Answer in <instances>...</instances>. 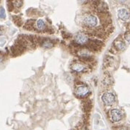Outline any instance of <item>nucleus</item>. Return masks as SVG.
I'll use <instances>...</instances> for the list:
<instances>
[{"instance_id":"1","label":"nucleus","mask_w":130,"mask_h":130,"mask_svg":"<svg viewBox=\"0 0 130 130\" xmlns=\"http://www.w3.org/2000/svg\"><path fill=\"white\" fill-rule=\"evenodd\" d=\"M98 21H99L98 18L96 15L90 14L84 18L83 23L85 24V26L90 27V28H93L98 25Z\"/></svg>"},{"instance_id":"2","label":"nucleus","mask_w":130,"mask_h":130,"mask_svg":"<svg viewBox=\"0 0 130 130\" xmlns=\"http://www.w3.org/2000/svg\"><path fill=\"white\" fill-rule=\"evenodd\" d=\"M101 100L107 106H110L115 102V96L111 92H105L101 96Z\"/></svg>"},{"instance_id":"3","label":"nucleus","mask_w":130,"mask_h":130,"mask_svg":"<svg viewBox=\"0 0 130 130\" xmlns=\"http://www.w3.org/2000/svg\"><path fill=\"white\" fill-rule=\"evenodd\" d=\"M110 118L112 122H118L122 119V117H123L122 112L118 109L111 110L110 112Z\"/></svg>"},{"instance_id":"4","label":"nucleus","mask_w":130,"mask_h":130,"mask_svg":"<svg viewBox=\"0 0 130 130\" xmlns=\"http://www.w3.org/2000/svg\"><path fill=\"white\" fill-rule=\"evenodd\" d=\"M75 41L79 45H85L88 42V37L84 33H78L75 37Z\"/></svg>"},{"instance_id":"5","label":"nucleus","mask_w":130,"mask_h":130,"mask_svg":"<svg viewBox=\"0 0 130 130\" xmlns=\"http://www.w3.org/2000/svg\"><path fill=\"white\" fill-rule=\"evenodd\" d=\"M118 16L122 21H127L130 18V13L126 9H120L118 10Z\"/></svg>"},{"instance_id":"6","label":"nucleus","mask_w":130,"mask_h":130,"mask_svg":"<svg viewBox=\"0 0 130 130\" xmlns=\"http://www.w3.org/2000/svg\"><path fill=\"white\" fill-rule=\"evenodd\" d=\"M89 93V89L85 86H81L78 87L76 91V94L79 96H85Z\"/></svg>"},{"instance_id":"7","label":"nucleus","mask_w":130,"mask_h":130,"mask_svg":"<svg viewBox=\"0 0 130 130\" xmlns=\"http://www.w3.org/2000/svg\"><path fill=\"white\" fill-rule=\"evenodd\" d=\"M72 70L74 71L77 72H81L85 70V67L82 64H79V63H75L72 66Z\"/></svg>"},{"instance_id":"8","label":"nucleus","mask_w":130,"mask_h":130,"mask_svg":"<svg viewBox=\"0 0 130 130\" xmlns=\"http://www.w3.org/2000/svg\"><path fill=\"white\" fill-rule=\"evenodd\" d=\"M36 28L38 30H43L45 28H46V26H45V24L43 22V21L41 20V19H39L36 21Z\"/></svg>"},{"instance_id":"9","label":"nucleus","mask_w":130,"mask_h":130,"mask_svg":"<svg viewBox=\"0 0 130 130\" xmlns=\"http://www.w3.org/2000/svg\"><path fill=\"white\" fill-rule=\"evenodd\" d=\"M115 46L118 50L122 51L125 48V43L121 40H117L115 42Z\"/></svg>"},{"instance_id":"10","label":"nucleus","mask_w":130,"mask_h":130,"mask_svg":"<svg viewBox=\"0 0 130 130\" xmlns=\"http://www.w3.org/2000/svg\"><path fill=\"white\" fill-rule=\"evenodd\" d=\"M41 45L43 47H45V48H50V47H52L53 46V43L50 41L49 40L46 39V40H44L42 42Z\"/></svg>"},{"instance_id":"11","label":"nucleus","mask_w":130,"mask_h":130,"mask_svg":"<svg viewBox=\"0 0 130 130\" xmlns=\"http://www.w3.org/2000/svg\"><path fill=\"white\" fill-rule=\"evenodd\" d=\"M0 18H5V10L2 7L0 9Z\"/></svg>"},{"instance_id":"12","label":"nucleus","mask_w":130,"mask_h":130,"mask_svg":"<svg viewBox=\"0 0 130 130\" xmlns=\"http://www.w3.org/2000/svg\"><path fill=\"white\" fill-rule=\"evenodd\" d=\"M125 39H126V40L129 43H130V32H126V34H125Z\"/></svg>"},{"instance_id":"13","label":"nucleus","mask_w":130,"mask_h":130,"mask_svg":"<svg viewBox=\"0 0 130 130\" xmlns=\"http://www.w3.org/2000/svg\"><path fill=\"white\" fill-rule=\"evenodd\" d=\"M119 130H128V129L126 127H121Z\"/></svg>"},{"instance_id":"14","label":"nucleus","mask_w":130,"mask_h":130,"mask_svg":"<svg viewBox=\"0 0 130 130\" xmlns=\"http://www.w3.org/2000/svg\"><path fill=\"white\" fill-rule=\"evenodd\" d=\"M1 29H2V27H0V35L3 33V32H2V30Z\"/></svg>"}]
</instances>
